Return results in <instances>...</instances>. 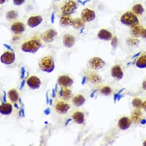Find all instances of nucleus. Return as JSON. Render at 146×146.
Wrapping results in <instances>:
<instances>
[{
  "label": "nucleus",
  "mask_w": 146,
  "mask_h": 146,
  "mask_svg": "<svg viewBox=\"0 0 146 146\" xmlns=\"http://www.w3.org/2000/svg\"><path fill=\"white\" fill-rule=\"evenodd\" d=\"M41 46L42 43L38 38H32L24 42L21 49L24 52L34 53L38 52Z\"/></svg>",
  "instance_id": "1"
},
{
  "label": "nucleus",
  "mask_w": 146,
  "mask_h": 146,
  "mask_svg": "<svg viewBox=\"0 0 146 146\" xmlns=\"http://www.w3.org/2000/svg\"><path fill=\"white\" fill-rule=\"evenodd\" d=\"M40 69L46 73H51L55 69V62L54 58L51 56L43 57L39 62Z\"/></svg>",
  "instance_id": "2"
},
{
  "label": "nucleus",
  "mask_w": 146,
  "mask_h": 146,
  "mask_svg": "<svg viewBox=\"0 0 146 146\" xmlns=\"http://www.w3.org/2000/svg\"><path fill=\"white\" fill-rule=\"evenodd\" d=\"M120 21L123 24L129 27H132L139 23L137 16L131 12H127L123 14L121 17Z\"/></svg>",
  "instance_id": "3"
},
{
  "label": "nucleus",
  "mask_w": 146,
  "mask_h": 146,
  "mask_svg": "<svg viewBox=\"0 0 146 146\" xmlns=\"http://www.w3.org/2000/svg\"><path fill=\"white\" fill-rule=\"evenodd\" d=\"M77 9V5L76 2L72 0H68L62 7L63 14L70 15L74 13Z\"/></svg>",
  "instance_id": "4"
},
{
  "label": "nucleus",
  "mask_w": 146,
  "mask_h": 146,
  "mask_svg": "<svg viewBox=\"0 0 146 146\" xmlns=\"http://www.w3.org/2000/svg\"><path fill=\"white\" fill-rule=\"evenodd\" d=\"M16 59V55L13 51L8 50L4 52L0 57V61L5 65H9L13 64Z\"/></svg>",
  "instance_id": "5"
},
{
  "label": "nucleus",
  "mask_w": 146,
  "mask_h": 146,
  "mask_svg": "<svg viewBox=\"0 0 146 146\" xmlns=\"http://www.w3.org/2000/svg\"><path fill=\"white\" fill-rule=\"evenodd\" d=\"M105 65V62L101 58L94 57L89 61V66L94 70H98L102 68Z\"/></svg>",
  "instance_id": "6"
},
{
  "label": "nucleus",
  "mask_w": 146,
  "mask_h": 146,
  "mask_svg": "<svg viewBox=\"0 0 146 146\" xmlns=\"http://www.w3.org/2000/svg\"><path fill=\"white\" fill-rule=\"evenodd\" d=\"M26 83L31 89L37 90L40 87L42 82L38 77L36 76H31L27 79Z\"/></svg>",
  "instance_id": "7"
},
{
  "label": "nucleus",
  "mask_w": 146,
  "mask_h": 146,
  "mask_svg": "<svg viewBox=\"0 0 146 146\" xmlns=\"http://www.w3.org/2000/svg\"><path fill=\"white\" fill-rule=\"evenodd\" d=\"M70 109V104L66 102L58 101L55 104V110L59 114H65Z\"/></svg>",
  "instance_id": "8"
},
{
  "label": "nucleus",
  "mask_w": 146,
  "mask_h": 146,
  "mask_svg": "<svg viewBox=\"0 0 146 146\" xmlns=\"http://www.w3.org/2000/svg\"><path fill=\"white\" fill-rule=\"evenodd\" d=\"M81 19L84 22H91L96 19V14L92 10L86 8L82 11Z\"/></svg>",
  "instance_id": "9"
},
{
  "label": "nucleus",
  "mask_w": 146,
  "mask_h": 146,
  "mask_svg": "<svg viewBox=\"0 0 146 146\" xmlns=\"http://www.w3.org/2000/svg\"><path fill=\"white\" fill-rule=\"evenodd\" d=\"M58 84L61 87H70L73 83L74 81L69 76L67 75H62L59 76L57 80Z\"/></svg>",
  "instance_id": "10"
},
{
  "label": "nucleus",
  "mask_w": 146,
  "mask_h": 146,
  "mask_svg": "<svg viewBox=\"0 0 146 146\" xmlns=\"http://www.w3.org/2000/svg\"><path fill=\"white\" fill-rule=\"evenodd\" d=\"M57 35V32L52 29H50L46 31L43 35L42 38L46 42L50 43L54 41Z\"/></svg>",
  "instance_id": "11"
},
{
  "label": "nucleus",
  "mask_w": 146,
  "mask_h": 146,
  "mask_svg": "<svg viewBox=\"0 0 146 146\" xmlns=\"http://www.w3.org/2000/svg\"><path fill=\"white\" fill-rule=\"evenodd\" d=\"M111 75L116 80H121L124 77V73L121 66L119 65H115L112 67L111 70Z\"/></svg>",
  "instance_id": "12"
},
{
  "label": "nucleus",
  "mask_w": 146,
  "mask_h": 146,
  "mask_svg": "<svg viewBox=\"0 0 146 146\" xmlns=\"http://www.w3.org/2000/svg\"><path fill=\"white\" fill-rule=\"evenodd\" d=\"M11 29L13 33L16 35L22 34L25 29L24 24L21 22H15L11 27Z\"/></svg>",
  "instance_id": "13"
},
{
  "label": "nucleus",
  "mask_w": 146,
  "mask_h": 146,
  "mask_svg": "<svg viewBox=\"0 0 146 146\" xmlns=\"http://www.w3.org/2000/svg\"><path fill=\"white\" fill-rule=\"evenodd\" d=\"M43 21V18L41 16H33L30 17L27 21L28 25L31 28H34L39 26Z\"/></svg>",
  "instance_id": "14"
},
{
  "label": "nucleus",
  "mask_w": 146,
  "mask_h": 146,
  "mask_svg": "<svg viewBox=\"0 0 146 146\" xmlns=\"http://www.w3.org/2000/svg\"><path fill=\"white\" fill-rule=\"evenodd\" d=\"M63 43L66 48H71L76 43V39L73 36L69 34H67L64 35L63 37Z\"/></svg>",
  "instance_id": "15"
},
{
  "label": "nucleus",
  "mask_w": 146,
  "mask_h": 146,
  "mask_svg": "<svg viewBox=\"0 0 146 146\" xmlns=\"http://www.w3.org/2000/svg\"><path fill=\"white\" fill-rule=\"evenodd\" d=\"M132 123L131 120L128 117H123L118 121V127L121 130L128 129Z\"/></svg>",
  "instance_id": "16"
},
{
  "label": "nucleus",
  "mask_w": 146,
  "mask_h": 146,
  "mask_svg": "<svg viewBox=\"0 0 146 146\" xmlns=\"http://www.w3.org/2000/svg\"><path fill=\"white\" fill-rule=\"evenodd\" d=\"M13 111L12 105L9 103H4L0 105V113L3 115H9Z\"/></svg>",
  "instance_id": "17"
},
{
  "label": "nucleus",
  "mask_w": 146,
  "mask_h": 146,
  "mask_svg": "<svg viewBox=\"0 0 146 146\" xmlns=\"http://www.w3.org/2000/svg\"><path fill=\"white\" fill-rule=\"evenodd\" d=\"M59 96L63 100H67L71 98L72 92L68 88L61 87L59 91Z\"/></svg>",
  "instance_id": "18"
},
{
  "label": "nucleus",
  "mask_w": 146,
  "mask_h": 146,
  "mask_svg": "<svg viewBox=\"0 0 146 146\" xmlns=\"http://www.w3.org/2000/svg\"><path fill=\"white\" fill-rule=\"evenodd\" d=\"M97 37L100 40L109 41L112 38V34L106 29H101L98 32Z\"/></svg>",
  "instance_id": "19"
},
{
  "label": "nucleus",
  "mask_w": 146,
  "mask_h": 146,
  "mask_svg": "<svg viewBox=\"0 0 146 146\" xmlns=\"http://www.w3.org/2000/svg\"><path fill=\"white\" fill-rule=\"evenodd\" d=\"M72 119L78 124H82L85 122L84 113L80 111H76L72 116Z\"/></svg>",
  "instance_id": "20"
},
{
  "label": "nucleus",
  "mask_w": 146,
  "mask_h": 146,
  "mask_svg": "<svg viewBox=\"0 0 146 146\" xmlns=\"http://www.w3.org/2000/svg\"><path fill=\"white\" fill-rule=\"evenodd\" d=\"M86 102V99L82 95H77L72 98V102L76 107H80L82 106Z\"/></svg>",
  "instance_id": "21"
},
{
  "label": "nucleus",
  "mask_w": 146,
  "mask_h": 146,
  "mask_svg": "<svg viewBox=\"0 0 146 146\" xmlns=\"http://www.w3.org/2000/svg\"><path fill=\"white\" fill-rule=\"evenodd\" d=\"M143 31H144L143 27L139 25V24L131 27V32L132 35L136 37L141 36Z\"/></svg>",
  "instance_id": "22"
},
{
  "label": "nucleus",
  "mask_w": 146,
  "mask_h": 146,
  "mask_svg": "<svg viewBox=\"0 0 146 146\" xmlns=\"http://www.w3.org/2000/svg\"><path fill=\"white\" fill-rule=\"evenodd\" d=\"M72 20L70 15L63 14L60 19V24L63 27L72 25Z\"/></svg>",
  "instance_id": "23"
},
{
  "label": "nucleus",
  "mask_w": 146,
  "mask_h": 146,
  "mask_svg": "<svg viewBox=\"0 0 146 146\" xmlns=\"http://www.w3.org/2000/svg\"><path fill=\"white\" fill-rule=\"evenodd\" d=\"M8 98L12 103H15L18 102L19 99V94L16 90L12 89L8 92Z\"/></svg>",
  "instance_id": "24"
},
{
  "label": "nucleus",
  "mask_w": 146,
  "mask_h": 146,
  "mask_svg": "<svg viewBox=\"0 0 146 146\" xmlns=\"http://www.w3.org/2000/svg\"><path fill=\"white\" fill-rule=\"evenodd\" d=\"M136 65L140 69L146 68V54H143L137 58Z\"/></svg>",
  "instance_id": "25"
},
{
  "label": "nucleus",
  "mask_w": 146,
  "mask_h": 146,
  "mask_svg": "<svg viewBox=\"0 0 146 146\" xmlns=\"http://www.w3.org/2000/svg\"><path fill=\"white\" fill-rule=\"evenodd\" d=\"M85 22L82 20V19L77 18L72 20V26L75 29H79L82 28L85 25Z\"/></svg>",
  "instance_id": "26"
},
{
  "label": "nucleus",
  "mask_w": 146,
  "mask_h": 146,
  "mask_svg": "<svg viewBox=\"0 0 146 146\" xmlns=\"http://www.w3.org/2000/svg\"><path fill=\"white\" fill-rule=\"evenodd\" d=\"M131 117L134 121L139 122L142 119V113L139 109L135 110L132 112Z\"/></svg>",
  "instance_id": "27"
},
{
  "label": "nucleus",
  "mask_w": 146,
  "mask_h": 146,
  "mask_svg": "<svg viewBox=\"0 0 146 146\" xmlns=\"http://www.w3.org/2000/svg\"><path fill=\"white\" fill-rule=\"evenodd\" d=\"M132 11L135 14L137 15H141L143 13L144 9L141 5L138 4L135 5L133 7Z\"/></svg>",
  "instance_id": "28"
},
{
  "label": "nucleus",
  "mask_w": 146,
  "mask_h": 146,
  "mask_svg": "<svg viewBox=\"0 0 146 146\" xmlns=\"http://www.w3.org/2000/svg\"><path fill=\"white\" fill-rule=\"evenodd\" d=\"M88 79L90 82L93 83V84H97L101 81V78L96 74H90L88 76Z\"/></svg>",
  "instance_id": "29"
},
{
  "label": "nucleus",
  "mask_w": 146,
  "mask_h": 146,
  "mask_svg": "<svg viewBox=\"0 0 146 146\" xmlns=\"http://www.w3.org/2000/svg\"><path fill=\"white\" fill-rule=\"evenodd\" d=\"M18 16V13L16 11H10L8 12L6 14V17L8 20H15L17 19Z\"/></svg>",
  "instance_id": "30"
},
{
  "label": "nucleus",
  "mask_w": 146,
  "mask_h": 146,
  "mask_svg": "<svg viewBox=\"0 0 146 146\" xmlns=\"http://www.w3.org/2000/svg\"><path fill=\"white\" fill-rule=\"evenodd\" d=\"M132 106L136 109H140L142 108V105H143V102L142 101L139 99V98H135L132 102Z\"/></svg>",
  "instance_id": "31"
},
{
  "label": "nucleus",
  "mask_w": 146,
  "mask_h": 146,
  "mask_svg": "<svg viewBox=\"0 0 146 146\" xmlns=\"http://www.w3.org/2000/svg\"><path fill=\"white\" fill-rule=\"evenodd\" d=\"M100 92L104 96H108L112 93V89L108 86H105L101 88Z\"/></svg>",
  "instance_id": "32"
},
{
  "label": "nucleus",
  "mask_w": 146,
  "mask_h": 146,
  "mask_svg": "<svg viewBox=\"0 0 146 146\" xmlns=\"http://www.w3.org/2000/svg\"><path fill=\"white\" fill-rule=\"evenodd\" d=\"M139 42V40L136 38H129L127 40V43L130 46H136Z\"/></svg>",
  "instance_id": "33"
},
{
  "label": "nucleus",
  "mask_w": 146,
  "mask_h": 146,
  "mask_svg": "<svg viewBox=\"0 0 146 146\" xmlns=\"http://www.w3.org/2000/svg\"><path fill=\"white\" fill-rule=\"evenodd\" d=\"M119 44V41L118 39L116 37H112V42H111V45L113 48H116L118 45Z\"/></svg>",
  "instance_id": "34"
},
{
  "label": "nucleus",
  "mask_w": 146,
  "mask_h": 146,
  "mask_svg": "<svg viewBox=\"0 0 146 146\" xmlns=\"http://www.w3.org/2000/svg\"><path fill=\"white\" fill-rule=\"evenodd\" d=\"M25 0H13L14 4L17 6L21 5L25 2Z\"/></svg>",
  "instance_id": "35"
},
{
  "label": "nucleus",
  "mask_w": 146,
  "mask_h": 146,
  "mask_svg": "<svg viewBox=\"0 0 146 146\" xmlns=\"http://www.w3.org/2000/svg\"><path fill=\"white\" fill-rule=\"evenodd\" d=\"M122 97H123V96L120 95V93L115 94L114 96V102H116V100H119Z\"/></svg>",
  "instance_id": "36"
},
{
  "label": "nucleus",
  "mask_w": 146,
  "mask_h": 146,
  "mask_svg": "<svg viewBox=\"0 0 146 146\" xmlns=\"http://www.w3.org/2000/svg\"><path fill=\"white\" fill-rule=\"evenodd\" d=\"M25 73V68L23 67L21 68V78H23L24 77Z\"/></svg>",
  "instance_id": "37"
},
{
  "label": "nucleus",
  "mask_w": 146,
  "mask_h": 146,
  "mask_svg": "<svg viewBox=\"0 0 146 146\" xmlns=\"http://www.w3.org/2000/svg\"><path fill=\"white\" fill-rule=\"evenodd\" d=\"M141 37L144 38H145L146 39V29H144V31L143 32V33L141 35Z\"/></svg>",
  "instance_id": "38"
},
{
  "label": "nucleus",
  "mask_w": 146,
  "mask_h": 146,
  "mask_svg": "<svg viewBox=\"0 0 146 146\" xmlns=\"http://www.w3.org/2000/svg\"><path fill=\"white\" fill-rule=\"evenodd\" d=\"M51 111H50V109L49 108H47L45 111H44V113L47 115H48L50 113Z\"/></svg>",
  "instance_id": "39"
},
{
  "label": "nucleus",
  "mask_w": 146,
  "mask_h": 146,
  "mask_svg": "<svg viewBox=\"0 0 146 146\" xmlns=\"http://www.w3.org/2000/svg\"><path fill=\"white\" fill-rule=\"evenodd\" d=\"M4 45L8 49H9V50H11V51H14L13 49H12V48L9 46V45H7V44H4Z\"/></svg>",
  "instance_id": "40"
},
{
  "label": "nucleus",
  "mask_w": 146,
  "mask_h": 146,
  "mask_svg": "<svg viewBox=\"0 0 146 146\" xmlns=\"http://www.w3.org/2000/svg\"><path fill=\"white\" fill-rule=\"evenodd\" d=\"M142 108H143V110L146 112V100L143 103V105H142Z\"/></svg>",
  "instance_id": "41"
},
{
  "label": "nucleus",
  "mask_w": 146,
  "mask_h": 146,
  "mask_svg": "<svg viewBox=\"0 0 146 146\" xmlns=\"http://www.w3.org/2000/svg\"><path fill=\"white\" fill-rule=\"evenodd\" d=\"M142 87H143V90H146V80L143 82V83L142 84Z\"/></svg>",
  "instance_id": "42"
},
{
  "label": "nucleus",
  "mask_w": 146,
  "mask_h": 146,
  "mask_svg": "<svg viewBox=\"0 0 146 146\" xmlns=\"http://www.w3.org/2000/svg\"><path fill=\"white\" fill-rule=\"evenodd\" d=\"M141 123L142 124H145V123H146V120H145V119H141Z\"/></svg>",
  "instance_id": "43"
},
{
  "label": "nucleus",
  "mask_w": 146,
  "mask_h": 146,
  "mask_svg": "<svg viewBox=\"0 0 146 146\" xmlns=\"http://www.w3.org/2000/svg\"><path fill=\"white\" fill-rule=\"evenodd\" d=\"M24 83H25V81L23 80V82L21 83V87H20V89H22V88L24 87Z\"/></svg>",
  "instance_id": "44"
},
{
  "label": "nucleus",
  "mask_w": 146,
  "mask_h": 146,
  "mask_svg": "<svg viewBox=\"0 0 146 146\" xmlns=\"http://www.w3.org/2000/svg\"><path fill=\"white\" fill-rule=\"evenodd\" d=\"M86 80V78L85 77H84V79H83V80L82 81V84H84L85 83Z\"/></svg>",
  "instance_id": "45"
},
{
  "label": "nucleus",
  "mask_w": 146,
  "mask_h": 146,
  "mask_svg": "<svg viewBox=\"0 0 146 146\" xmlns=\"http://www.w3.org/2000/svg\"><path fill=\"white\" fill-rule=\"evenodd\" d=\"M55 90H52V96H53V98H54V97H55Z\"/></svg>",
  "instance_id": "46"
},
{
  "label": "nucleus",
  "mask_w": 146,
  "mask_h": 146,
  "mask_svg": "<svg viewBox=\"0 0 146 146\" xmlns=\"http://www.w3.org/2000/svg\"><path fill=\"white\" fill-rule=\"evenodd\" d=\"M5 1H6V0H0V4L4 3L5 2Z\"/></svg>",
  "instance_id": "47"
},
{
  "label": "nucleus",
  "mask_w": 146,
  "mask_h": 146,
  "mask_svg": "<svg viewBox=\"0 0 146 146\" xmlns=\"http://www.w3.org/2000/svg\"><path fill=\"white\" fill-rule=\"evenodd\" d=\"M140 54V53H137V54H135V56H133V58H135V57H137V56H138V55H139V54Z\"/></svg>",
  "instance_id": "48"
},
{
  "label": "nucleus",
  "mask_w": 146,
  "mask_h": 146,
  "mask_svg": "<svg viewBox=\"0 0 146 146\" xmlns=\"http://www.w3.org/2000/svg\"><path fill=\"white\" fill-rule=\"evenodd\" d=\"M143 145L146 146V140H145V141L143 142Z\"/></svg>",
  "instance_id": "49"
},
{
  "label": "nucleus",
  "mask_w": 146,
  "mask_h": 146,
  "mask_svg": "<svg viewBox=\"0 0 146 146\" xmlns=\"http://www.w3.org/2000/svg\"><path fill=\"white\" fill-rule=\"evenodd\" d=\"M56 1H59V0H56Z\"/></svg>",
  "instance_id": "50"
}]
</instances>
